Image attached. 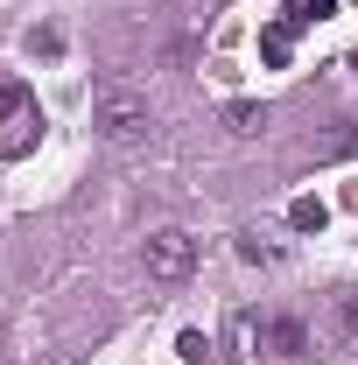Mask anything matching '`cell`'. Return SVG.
Instances as JSON below:
<instances>
[{
  "mask_svg": "<svg viewBox=\"0 0 358 365\" xmlns=\"http://www.w3.org/2000/svg\"><path fill=\"white\" fill-rule=\"evenodd\" d=\"M148 127H155V113H148V98L140 91H98V134L113 140V148H134V140H148Z\"/></svg>",
  "mask_w": 358,
  "mask_h": 365,
  "instance_id": "obj_1",
  "label": "cell"
},
{
  "mask_svg": "<svg viewBox=\"0 0 358 365\" xmlns=\"http://www.w3.org/2000/svg\"><path fill=\"white\" fill-rule=\"evenodd\" d=\"M36 127H43V113H36V91L7 78V85H0V148H7V155H21Z\"/></svg>",
  "mask_w": 358,
  "mask_h": 365,
  "instance_id": "obj_2",
  "label": "cell"
},
{
  "mask_svg": "<svg viewBox=\"0 0 358 365\" xmlns=\"http://www.w3.org/2000/svg\"><path fill=\"white\" fill-rule=\"evenodd\" d=\"M190 267H197V239L176 225H162V232H148V274L155 281H190Z\"/></svg>",
  "mask_w": 358,
  "mask_h": 365,
  "instance_id": "obj_3",
  "label": "cell"
},
{
  "mask_svg": "<svg viewBox=\"0 0 358 365\" xmlns=\"http://www.w3.org/2000/svg\"><path fill=\"white\" fill-rule=\"evenodd\" d=\"M323 218H330L323 197H295V204H288V225H295V232H323Z\"/></svg>",
  "mask_w": 358,
  "mask_h": 365,
  "instance_id": "obj_4",
  "label": "cell"
},
{
  "mask_svg": "<svg viewBox=\"0 0 358 365\" xmlns=\"http://www.w3.org/2000/svg\"><path fill=\"white\" fill-rule=\"evenodd\" d=\"M260 337H267V330H260L253 309H239V317H232V344H239V359H253V344H260Z\"/></svg>",
  "mask_w": 358,
  "mask_h": 365,
  "instance_id": "obj_5",
  "label": "cell"
},
{
  "mask_svg": "<svg viewBox=\"0 0 358 365\" xmlns=\"http://www.w3.org/2000/svg\"><path fill=\"white\" fill-rule=\"evenodd\" d=\"M288 49H295V36H288V21H274V29H260V56H267V63H288Z\"/></svg>",
  "mask_w": 358,
  "mask_h": 365,
  "instance_id": "obj_6",
  "label": "cell"
},
{
  "mask_svg": "<svg viewBox=\"0 0 358 365\" xmlns=\"http://www.w3.org/2000/svg\"><path fill=\"white\" fill-rule=\"evenodd\" d=\"M267 344L281 351V359H295V351H302V323H288V317H281V323H267Z\"/></svg>",
  "mask_w": 358,
  "mask_h": 365,
  "instance_id": "obj_7",
  "label": "cell"
},
{
  "mask_svg": "<svg viewBox=\"0 0 358 365\" xmlns=\"http://www.w3.org/2000/svg\"><path fill=\"white\" fill-rule=\"evenodd\" d=\"M225 120H232V134H260L267 127V106H232Z\"/></svg>",
  "mask_w": 358,
  "mask_h": 365,
  "instance_id": "obj_8",
  "label": "cell"
},
{
  "mask_svg": "<svg viewBox=\"0 0 358 365\" xmlns=\"http://www.w3.org/2000/svg\"><path fill=\"white\" fill-rule=\"evenodd\" d=\"M176 351H183V359H190V365H204V351H211V344H204L197 330H183V344H176Z\"/></svg>",
  "mask_w": 358,
  "mask_h": 365,
  "instance_id": "obj_9",
  "label": "cell"
},
{
  "mask_svg": "<svg viewBox=\"0 0 358 365\" xmlns=\"http://www.w3.org/2000/svg\"><path fill=\"white\" fill-rule=\"evenodd\" d=\"M337 317H344V330H358V295H337Z\"/></svg>",
  "mask_w": 358,
  "mask_h": 365,
  "instance_id": "obj_10",
  "label": "cell"
}]
</instances>
